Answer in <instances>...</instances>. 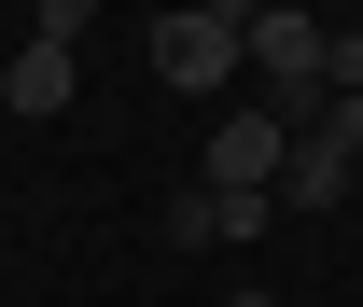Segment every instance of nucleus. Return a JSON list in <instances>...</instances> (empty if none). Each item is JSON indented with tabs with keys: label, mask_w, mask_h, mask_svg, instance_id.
<instances>
[{
	"label": "nucleus",
	"mask_w": 363,
	"mask_h": 307,
	"mask_svg": "<svg viewBox=\"0 0 363 307\" xmlns=\"http://www.w3.org/2000/svg\"><path fill=\"white\" fill-rule=\"evenodd\" d=\"M252 84H266L279 126H294V112H321V84H335V28H321V14H294V0H279V14H252Z\"/></svg>",
	"instance_id": "f03ea898"
},
{
	"label": "nucleus",
	"mask_w": 363,
	"mask_h": 307,
	"mask_svg": "<svg viewBox=\"0 0 363 307\" xmlns=\"http://www.w3.org/2000/svg\"><path fill=\"white\" fill-rule=\"evenodd\" d=\"M70 84H84V0H56L43 28L14 43V70H0V112H28V126H43V112H70Z\"/></svg>",
	"instance_id": "7ed1b4c3"
},
{
	"label": "nucleus",
	"mask_w": 363,
	"mask_h": 307,
	"mask_svg": "<svg viewBox=\"0 0 363 307\" xmlns=\"http://www.w3.org/2000/svg\"><path fill=\"white\" fill-rule=\"evenodd\" d=\"M279 168H294V126H279L266 98H252V112H224V126H210V154H196V182H210V196H279Z\"/></svg>",
	"instance_id": "20e7f679"
},
{
	"label": "nucleus",
	"mask_w": 363,
	"mask_h": 307,
	"mask_svg": "<svg viewBox=\"0 0 363 307\" xmlns=\"http://www.w3.org/2000/svg\"><path fill=\"white\" fill-rule=\"evenodd\" d=\"M279 196H294V210H335V196H350V154H308V140H294V168H279Z\"/></svg>",
	"instance_id": "423d86ee"
},
{
	"label": "nucleus",
	"mask_w": 363,
	"mask_h": 307,
	"mask_svg": "<svg viewBox=\"0 0 363 307\" xmlns=\"http://www.w3.org/2000/svg\"><path fill=\"white\" fill-rule=\"evenodd\" d=\"M294 140H308V154H363V98H321V112H308Z\"/></svg>",
	"instance_id": "0eeeda50"
},
{
	"label": "nucleus",
	"mask_w": 363,
	"mask_h": 307,
	"mask_svg": "<svg viewBox=\"0 0 363 307\" xmlns=\"http://www.w3.org/2000/svg\"><path fill=\"white\" fill-rule=\"evenodd\" d=\"M224 307H279V294H252V279H238V294H224Z\"/></svg>",
	"instance_id": "6e6552de"
},
{
	"label": "nucleus",
	"mask_w": 363,
	"mask_h": 307,
	"mask_svg": "<svg viewBox=\"0 0 363 307\" xmlns=\"http://www.w3.org/2000/svg\"><path fill=\"white\" fill-rule=\"evenodd\" d=\"M266 223H279V196H210V182L168 196V238H182V252H252Z\"/></svg>",
	"instance_id": "39448f33"
},
{
	"label": "nucleus",
	"mask_w": 363,
	"mask_h": 307,
	"mask_svg": "<svg viewBox=\"0 0 363 307\" xmlns=\"http://www.w3.org/2000/svg\"><path fill=\"white\" fill-rule=\"evenodd\" d=\"M238 70H252V14H238V0H182V14H154V84L210 98V84H238Z\"/></svg>",
	"instance_id": "f257e3e1"
}]
</instances>
